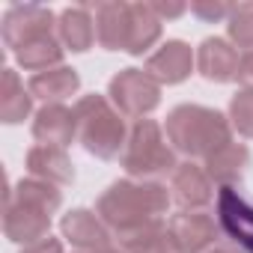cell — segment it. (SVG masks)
<instances>
[{"instance_id":"obj_1","label":"cell","mask_w":253,"mask_h":253,"mask_svg":"<svg viewBox=\"0 0 253 253\" xmlns=\"http://www.w3.org/2000/svg\"><path fill=\"white\" fill-rule=\"evenodd\" d=\"M167 209H170V194L161 182H131V179L113 182L95 203V214L113 232H125L146 220H155L167 214Z\"/></svg>"},{"instance_id":"obj_2","label":"cell","mask_w":253,"mask_h":253,"mask_svg":"<svg viewBox=\"0 0 253 253\" xmlns=\"http://www.w3.org/2000/svg\"><path fill=\"white\" fill-rule=\"evenodd\" d=\"M167 140L188 158H209L214 149L232 143L229 116L203 104H179L167 116Z\"/></svg>"},{"instance_id":"obj_3","label":"cell","mask_w":253,"mask_h":253,"mask_svg":"<svg viewBox=\"0 0 253 253\" xmlns=\"http://www.w3.org/2000/svg\"><path fill=\"white\" fill-rule=\"evenodd\" d=\"M78 116V140L84 149L101 161L116 158L128 146V128H125L122 113L110 104L107 95H84L75 104Z\"/></svg>"},{"instance_id":"obj_4","label":"cell","mask_w":253,"mask_h":253,"mask_svg":"<svg viewBox=\"0 0 253 253\" xmlns=\"http://www.w3.org/2000/svg\"><path fill=\"white\" fill-rule=\"evenodd\" d=\"M122 167L128 176L137 179H152V176H167L176 173V149L164 137V128L155 119H137L128 134V146L122 152Z\"/></svg>"},{"instance_id":"obj_5","label":"cell","mask_w":253,"mask_h":253,"mask_svg":"<svg viewBox=\"0 0 253 253\" xmlns=\"http://www.w3.org/2000/svg\"><path fill=\"white\" fill-rule=\"evenodd\" d=\"M107 95H110V104L122 116L143 119L161 104V84L146 69H122L119 75L110 78Z\"/></svg>"},{"instance_id":"obj_6","label":"cell","mask_w":253,"mask_h":253,"mask_svg":"<svg viewBox=\"0 0 253 253\" xmlns=\"http://www.w3.org/2000/svg\"><path fill=\"white\" fill-rule=\"evenodd\" d=\"M57 27V18L48 6H39V3H21V6H12L6 15H3V24H0V33H3V45L18 51L24 42L30 39H39V36H51Z\"/></svg>"},{"instance_id":"obj_7","label":"cell","mask_w":253,"mask_h":253,"mask_svg":"<svg viewBox=\"0 0 253 253\" xmlns=\"http://www.w3.org/2000/svg\"><path fill=\"white\" fill-rule=\"evenodd\" d=\"M48 229H51V214L30 206V203H21L12 197V203L3 206V232L9 241L15 244H36L42 238H48Z\"/></svg>"},{"instance_id":"obj_8","label":"cell","mask_w":253,"mask_h":253,"mask_svg":"<svg viewBox=\"0 0 253 253\" xmlns=\"http://www.w3.org/2000/svg\"><path fill=\"white\" fill-rule=\"evenodd\" d=\"M167 232L173 238V244L179 247V253H209L217 229L214 220L206 211H179L167 220Z\"/></svg>"},{"instance_id":"obj_9","label":"cell","mask_w":253,"mask_h":253,"mask_svg":"<svg viewBox=\"0 0 253 253\" xmlns=\"http://www.w3.org/2000/svg\"><path fill=\"white\" fill-rule=\"evenodd\" d=\"M238 63H241V57H238V51L229 39L209 36L197 48V72L206 81H214V84L238 81Z\"/></svg>"},{"instance_id":"obj_10","label":"cell","mask_w":253,"mask_h":253,"mask_svg":"<svg viewBox=\"0 0 253 253\" xmlns=\"http://www.w3.org/2000/svg\"><path fill=\"white\" fill-rule=\"evenodd\" d=\"M131 36V3L107 0L95 6V42L107 51H128Z\"/></svg>"},{"instance_id":"obj_11","label":"cell","mask_w":253,"mask_h":253,"mask_svg":"<svg viewBox=\"0 0 253 253\" xmlns=\"http://www.w3.org/2000/svg\"><path fill=\"white\" fill-rule=\"evenodd\" d=\"M33 137L39 146H60L66 149L78 137V116L75 107L66 104H45L33 116Z\"/></svg>"},{"instance_id":"obj_12","label":"cell","mask_w":253,"mask_h":253,"mask_svg":"<svg viewBox=\"0 0 253 253\" xmlns=\"http://www.w3.org/2000/svg\"><path fill=\"white\" fill-rule=\"evenodd\" d=\"M194 63H197V54L191 51V45L182 39H170L146 60V72L158 84H182L194 72Z\"/></svg>"},{"instance_id":"obj_13","label":"cell","mask_w":253,"mask_h":253,"mask_svg":"<svg viewBox=\"0 0 253 253\" xmlns=\"http://www.w3.org/2000/svg\"><path fill=\"white\" fill-rule=\"evenodd\" d=\"M170 191H173V200L185 211H200V209H206L214 200V188H211V179H209L206 167H200L194 161L176 167Z\"/></svg>"},{"instance_id":"obj_14","label":"cell","mask_w":253,"mask_h":253,"mask_svg":"<svg viewBox=\"0 0 253 253\" xmlns=\"http://www.w3.org/2000/svg\"><path fill=\"white\" fill-rule=\"evenodd\" d=\"M217 214H220V226L223 232L244 247L247 253H253V203H247L244 197H238L232 188H223L217 197Z\"/></svg>"},{"instance_id":"obj_15","label":"cell","mask_w":253,"mask_h":253,"mask_svg":"<svg viewBox=\"0 0 253 253\" xmlns=\"http://www.w3.org/2000/svg\"><path fill=\"white\" fill-rule=\"evenodd\" d=\"M63 229V238H69L81 253H95V250H104L110 247V232H107V223L89 211V209H75L63 217L60 223Z\"/></svg>"},{"instance_id":"obj_16","label":"cell","mask_w":253,"mask_h":253,"mask_svg":"<svg viewBox=\"0 0 253 253\" xmlns=\"http://www.w3.org/2000/svg\"><path fill=\"white\" fill-rule=\"evenodd\" d=\"M57 39L63 42L66 51H89L95 42V18L89 6H69L57 18Z\"/></svg>"},{"instance_id":"obj_17","label":"cell","mask_w":253,"mask_h":253,"mask_svg":"<svg viewBox=\"0 0 253 253\" xmlns=\"http://www.w3.org/2000/svg\"><path fill=\"white\" fill-rule=\"evenodd\" d=\"M27 170L33 179L51 182V185H69L75 179V167L66 149L60 146H33L27 152Z\"/></svg>"},{"instance_id":"obj_18","label":"cell","mask_w":253,"mask_h":253,"mask_svg":"<svg viewBox=\"0 0 253 253\" xmlns=\"http://www.w3.org/2000/svg\"><path fill=\"white\" fill-rule=\"evenodd\" d=\"M250 164V152L244 143H226L220 149H214L209 158H206V173L211 182H217L220 188H232L235 182H241L244 170Z\"/></svg>"},{"instance_id":"obj_19","label":"cell","mask_w":253,"mask_h":253,"mask_svg":"<svg viewBox=\"0 0 253 253\" xmlns=\"http://www.w3.org/2000/svg\"><path fill=\"white\" fill-rule=\"evenodd\" d=\"M27 89L33 92V98H42L45 104H63V98H69V95H75L81 89V78H78L75 69L57 66V69L33 75Z\"/></svg>"},{"instance_id":"obj_20","label":"cell","mask_w":253,"mask_h":253,"mask_svg":"<svg viewBox=\"0 0 253 253\" xmlns=\"http://www.w3.org/2000/svg\"><path fill=\"white\" fill-rule=\"evenodd\" d=\"M30 113H33V92L24 89L18 72L3 69V75H0V119L6 125H15L24 122Z\"/></svg>"},{"instance_id":"obj_21","label":"cell","mask_w":253,"mask_h":253,"mask_svg":"<svg viewBox=\"0 0 253 253\" xmlns=\"http://www.w3.org/2000/svg\"><path fill=\"white\" fill-rule=\"evenodd\" d=\"M63 54H66L63 42L51 33V36H39V39L24 42V45L15 51V60H18L21 69L39 75V72H48V69L63 66Z\"/></svg>"},{"instance_id":"obj_22","label":"cell","mask_w":253,"mask_h":253,"mask_svg":"<svg viewBox=\"0 0 253 253\" xmlns=\"http://www.w3.org/2000/svg\"><path fill=\"white\" fill-rule=\"evenodd\" d=\"M161 18L152 12L149 3H131V36H128V54L140 57L161 39Z\"/></svg>"},{"instance_id":"obj_23","label":"cell","mask_w":253,"mask_h":253,"mask_svg":"<svg viewBox=\"0 0 253 253\" xmlns=\"http://www.w3.org/2000/svg\"><path fill=\"white\" fill-rule=\"evenodd\" d=\"M15 200L30 203V206H36V209L48 211V214H54V211L60 209V203H63V197H60L57 185L42 182V179H33V176L18 182V188H15Z\"/></svg>"},{"instance_id":"obj_24","label":"cell","mask_w":253,"mask_h":253,"mask_svg":"<svg viewBox=\"0 0 253 253\" xmlns=\"http://www.w3.org/2000/svg\"><path fill=\"white\" fill-rule=\"evenodd\" d=\"M226 33H229V42L235 48L253 51V0H247V3H235L232 15L226 21Z\"/></svg>"},{"instance_id":"obj_25","label":"cell","mask_w":253,"mask_h":253,"mask_svg":"<svg viewBox=\"0 0 253 253\" xmlns=\"http://www.w3.org/2000/svg\"><path fill=\"white\" fill-rule=\"evenodd\" d=\"M229 125L241 137H253V89H238L229 101Z\"/></svg>"},{"instance_id":"obj_26","label":"cell","mask_w":253,"mask_h":253,"mask_svg":"<svg viewBox=\"0 0 253 253\" xmlns=\"http://www.w3.org/2000/svg\"><path fill=\"white\" fill-rule=\"evenodd\" d=\"M232 9H235V3H229V0H194V3H191V12L200 21H209V24L229 21Z\"/></svg>"},{"instance_id":"obj_27","label":"cell","mask_w":253,"mask_h":253,"mask_svg":"<svg viewBox=\"0 0 253 253\" xmlns=\"http://www.w3.org/2000/svg\"><path fill=\"white\" fill-rule=\"evenodd\" d=\"M152 12L161 18V21H170V18H179L188 12V3H182V0H155V3H149Z\"/></svg>"},{"instance_id":"obj_28","label":"cell","mask_w":253,"mask_h":253,"mask_svg":"<svg viewBox=\"0 0 253 253\" xmlns=\"http://www.w3.org/2000/svg\"><path fill=\"white\" fill-rule=\"evenodd\" d=\"M238 84L244 89H253V51H244L241 54V63H238Z\"/></svg>"},{"instance_id":"obj_29","label":"cell","mask_w":253,"mask_h":253,"mask_svg":"<svg viewBox=\"0 0 253 253\" xmlns=\"http://www.w3.org/2000/svg\"><path fill=\"white\" fill-rule=\"evenodd\" d=\"M21 253H63V244H60V238H42V241H36V244H27Z\"/></svg>"},{"instance_id":"obj_30","label":"cell","mask_w":253,"mask_h":253,"mask_svg":"<svg viewBox=\"0 0 253 253\" xmlns=\"http://www.w3.org/2000/svg\"><path fill=\"white\" fill-rule=\"evenodd\" d=\"M137 253H179V247L173 244L170 232H164L161 238H155L152 244H146V247H143V250H137Z\"/></svg>"},{"instance_id":"obj_31","label":"cell","mask_w":253,"mask_h":253,"mask_svg":"<svg viewBox=\"0 0 253 253\" xmlns=\"http://www.w3.org/2000/svg\"><path fill=\"white\" fill-rule=\"evenodd\" d=\"M95 253H122V250H116V247H104V250H95Z\"/></svg>"},{"instance_id":"obj_32","label":"cell","mask_w":253,"mask_h":253,"mask_svg":"<svg viewBox=\"0 0 253 253\" xmlns=\"http://www.w3.org/2000/svg\"><path fill=\"white\" fill-rule=\"evenodd\" d=\"M209 253H229V250H220V247H214V250H209Z\"/></svg>"}]
</instances>
